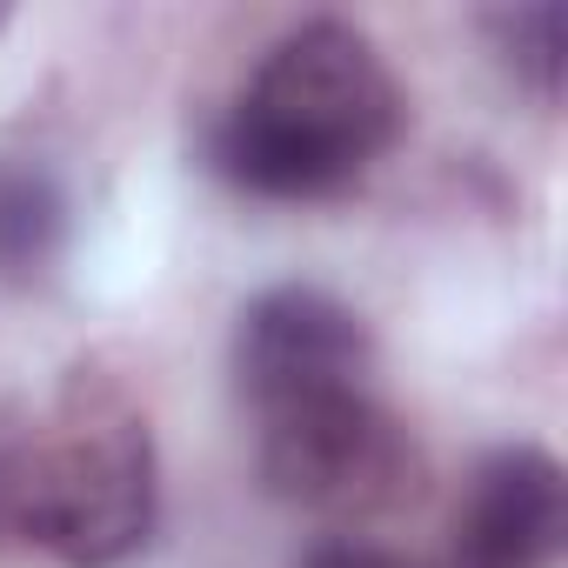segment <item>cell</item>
<instances>
[{"label": "cell", "mask_w": 568, "mask_h": 568, "mask_svg": "<svg viewBox=\"0 0 568 568\" xmlns=\"http://www.w3.org/2000/svg\"><path fill=\"white\" fill-rule=\"evenodd\" d=\"M402 114V88L368 34L308 21L247 74L214 134V168L261 201H328L395 148Z\"/></svg>", "instance_id": "1"}, {"label": "cell", "mask_w": 568, "mask_h": 568, "mask_svg": "<svg viewBox=\"0 0 568 568\" xmlns=\"http://www.w3.org/2000/svg\"><path fill=\"white\" fill-rule=\"evenodd\" d=\"M14 528L68 568H121L154 535V435L128 395L74 382L48 442L14 468Z\"/></svg>", "instance_id": "2"}, {"label": "cell", "mask_w": 568, "mask_h": 568, "mask_svg": "<svg viewBox=\"0 0 568 568\" xmlns=\"http://www.w3.org/2000/svg\"><path fill=\"white\" fill-rule=\"evenodd\" d=\"M261 481L315 515H368L415 488V448L368 388L261 422Z\"/></svg>", "instance_id": "3"}, {"label": "cell", "mask_w": 568, "mask_h": 568, "mask_svg": "<svg viewBox=\"0 0 568 568\" xmlns=\"http://www.w3.org/2000/svg\"><path fill=\"white\" fill-rule=\"evenodd\" d=\"M375 342L362 315L322 288H267L247 302L234 328V382L261 422L322 408L342 395H368Z\"/></svg>", "instance_id": "4"}, {"label": "cell", "mask_w": 568, "mask_h": 568, "mask_svg": "<svg viewBox=\"0 0 568 568\" xmlns=\"http://www.w3.org/2000/svg\"><path fill=\"white\" fill-rule=\"evenodd\" d=\"M568 535V481L548 448H501L455 515V568H548Z\"/></svg>", "instance_id": "5"}, {"label": "cell", "mask_w": 568, "mask_h": 568, "mask_svg": "<svg viewBox=\"0 0 568 568\" xmlns=\"http://www.w3.org/2000/svg\"><path fill=\"white\" fill-rule=\"evenodd\" d=\"M68 234V201L48 174H14L0 181V274H41L61 254Z\"/></svg>", "instance_id": "6"}, {"label": "cell", "mask_w": 568, "mask_h": 568, "mask_svg": "<svg viewBox=\"0 0 568 568\" xmlns=\"http://www.w3.org/2000/svg\"><path fill=\"white\" fill-rule=\"evenodd\" d=\"M495 34H501V48H508V68L541 94V101H555V88H561V8H515V14H501L495 21Z\"/></svg>", "instance_id": "7"}, {"label": "cell", "mask_w": 568, "mask_h": 568, "mask_svg": "<svg viewBox=\"0 0 568 568\" xmlns=\"http://www.w3.org/2000/svg\"><path fill=\"white\" fill-rule=\"evenodd\" d=\"M308 568H415L408 555L382 548V541H362V535H335L308 555Z\"/></svg>", "instance_id": "8"}, {"label": "cell", "mask_w": 568, "mask_h": 568, "mask_svg": "<svg viewBox=\"0 0 568 568\" xmlns=\"http://www.w3.org/2000/svg\"><path fill=\"white\" fill-rule=\"evenodd\" d=\"M0 21H8V14H0Z\"/></svg>", "instance_id": "9"}]
</instances>
